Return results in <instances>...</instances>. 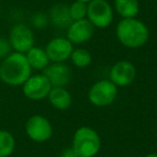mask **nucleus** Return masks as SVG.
<instances>
[{
	"label": "nucleus",
	"mask_w": 157,
	"mask_h": 157,
	"mask_svg": "<svg viewBox=\"0 0 157 157\" xmlns=\"http://www.w3.org/2000/svg\"><path fill=\"white\" fill-rule=\"evenodd\" d=\"M72 150L78 157H95L101 147V139L95 129L82 126L72 138Z\"/></svg>",
	"instance_id": "obj_3"
},
{
	"label": "nucleus",
	"mask_w": 157,
	"mask_h": 157,
	"mask_svg": "<svg viewBox=\"0 0 157 157\" xmlns=\"http://www.w3.org/2000/svg\"><path fill=\"white\" fill-rule=\"evenodd\" d=\"M137 71L136 67L128 60H120L110 69V81L117 87L128 86L135 81Z\"/></svg>",
	"instance_id": "obj_9"
},
{
	"label": "nucleus",
	"mask_w": 157,
	"mask_h": 157,
	"mask_svg": "<svg viewBox=\"0 0 157 157\" xmlns=\"http://www.w3.org/2000/svg\"><path fill=\"white\" fill-rule=\"evenodd\" d=\"M48 20L57 28H68L73 22L69 13V6L63 3H58L51 9Z\"/></svg>",
	"instance_id": "obj_14"
},
{
	"label": "nucleus",
	"mask_w": 157,
	"mask_h": 157,
	"mask_svg": "<svg viewBox=\"0 0 157 157\" xmlns=\"http://www.w3.org/2000/svg\"><path fill=\"white\" fill-rule=\"evenodd\" d=\"M48 18L45 14L43 13H37L33 16V25L37 28H44L48 25Z\"/></svg>",
	"instance_id": "obj_20"
},
{
	"label": "nucleus",
	"mask_w": 157,
	"mask_h": 157,
	"mask_svg": "<svg viewBox=\"0 0 157 157\" xmlns=\"http://www.w3.org/2000/svg\"><path fill=\"white\" fill-rule=\"evenodd\" d=\"M69 13L71 16V20L81 21L86 18L87 16V3L81 2V1H74L69 6Z\"/></svg>",
	"instance_id": "obj_19"
},
{
	"label": "nucleus",
	"mask_w": 157,
	"mask_h": 157,
	"mask_svg": "<svg viewBox=\"0 0 157 157\" xmlns=\"http://www.w3.org/2000/svg\"><path fill=\"white\" fill-rule=\"evenodd\" d=\"M25 132L31 141L43 143L52 138L53 126L46 117L36 114L27 120L25 124Z\"/></svg>",
	"instance_id": "obj_6"
},
{
	"label": "nucleus",
	"mask_w": 157,
	"mask_h": 157,
	"mask_svg": "<svg viewBox=\"0 0 157 157\" xmlns=\"http://www.w3.org/2000/svg\"><path fill=\"white\" fill-rule=\"evenodd\" d=\"M33 69L25 54L14 52L0 63V80L10 86H22L31 75Z\"/></svg>",
	"instance_id": "obj_1"
},
{
	"label": "nucleus",
	"mask_w": 157,
	"mask_h": 157,
	"mask_svg": "<svg viewBox=\"0 0 157 157\" xmlns=\"http://www.w3.org/2000/svg\"><path fill=\"white\" fill-rule=\"evenodd\" d=\"M156 153H157V143H156Z\"/></svg>",
	"instance_id": "obj_25"
},
{
	"label": "nucleus",
	"mask_w": 157,
	"mask_h": 157,
	"mask_svg": "<svg viewBox=\"0 0 157 157\" xmlns=\"http://www.w3.org/2000/svg\"><path fill=\"white\" fill-rule=\"evenodd\" d=\"M60 157H78V156L74 153L72 147H67L61 152Z\"/></svg>",
	"instance_id": "obj_22"
},
{
	"label": "nucleus",
	"mask_w": 157,
	"mask_h": 157,
	"mask_svg": "<svg viewBox=\"0 0 157 157\" xmlns=\"http://www.w3.org/2000/svg\"><path fill=\"white\" fill-rule=\"evenodd\" d=\"M118 41L129 48H142L150 39V30L143 22L133 18H122L115 29Z\"/></svg>",
	"instance_id": "obj_2"
},
{
	"label": "nucleus",
	"mask_w": 157,
	"mask_h": 157,
	"mask_svg": "<svg viewBox=\"0 0 157 157\" xmlns=\"http://www.w3.org/2000/svg\"><path fill=\"white\" fill-rule=\"evenodd\" d=\"M76 1H81V2H84V3H90L93 0H76Z\"/></svg>",
	"instance_id": "obj_24"
},
{
	"label": "nucleus",
	"mask_w": 157,
	"mask_h": 157,
	"mask_svg": "<svg viewBox=\"0 0 157 157\" xmlns=\"http://www.w3.org/2000/svg\"><path fill=\"white\" fill-rule=\"evenodd\" d=\"M114 9L107 0H93L87 3V18L95 28L105 29L113 22Z\"/></svg>",
	"instance_id": "obj_5"
},
{
	"label": "nucleus",
	"mask_w": 157,
	"mask_h": 157,
	"mask_svg": "<svg viewBox=\"0 0 157 157\" xmlns=\"http://www.w3.org/2000/svg\"><path fill=\"white\" fill-rule=\"evenodd\" d=\"M48 98L51 105L57 110H67L72 103V96L66 87H52Z\"/></svg>",
	"instance_id": "obj_13"
},
{
	"label": "nucleus",
	"mask_w": 157,
	"mask_h": 157,
	"mask_svg": "<svg viewBox=\"0 0 157 157\" xmlns=\"http://www.w3.org/2000/svg\"><path fill=\"white\" fill-rule=\"evenodd\" d=\"M73 44L63 37H57L52 39L46 44L45 52L50 61L53 63H63L70 58L73 52Z\"/></svg>",
	"instance_id": "obj_10"
},
{
	"label": "nucleus",
	"mask_w": 157,
	"mask_h": 157,
	"mask_svg": "<svg viewBox=\"0 0 157 157\" xmlns=\"http://www.w3.org/2000/svg\"><path fill=\"white\" fill-rule=\"evenodd\" d=\"M94 33L95 27L87 18L74 21L67 28V39L72 44H81L92 39Z\"/></svg>",
	"instance_id": "obj_11"
},
{
	"label": "nucleus",
	"mask_w": 157,
	"mask_h": 157,
	"mask_svg": "<svg viewBox=\"0 0 157 157\" xmlns=\"http://www.w3.org/2000/svg\"><path fill=\"white\" fill-rule=\"evenodd\" d=\"M9 42L15 52L25 54L35 46V35L25 24H15L9 33Z\"/></svg>",
	"instance_id": "obj_7"
},
{
	"label": "nucleus",
	"mask_w": 157,
	"mask_h": 157,
	"mask_svg": "<svg viewBox=\"0 0 157 157\" xmlns=\"http://www.w3.org/2000/svg\"><path fill=\"white\" fill-rule=\"evenodd\" d=\"M117 86L110 80H100L92 85L88 90V100L98 108L108 107L117 97Z\"/></svg>",
	"instance_id": "obj_4"
},
{
	"label": "nucleus",
	"mask_w": 157,
	"mask_h": 157,
	"mask_svg": "<svg viewBox=\"0 0 157 157\" xmlns=\"http://www.w3.org/2000/svg\"><path fill=\"white\" fill-rule=\"evenodd\" d=\"M70 59L75 67L86 68L92 63V55L86 48H76L73 50Z\"/></svg>",
	"instance_id": "obj_18"
},
{
	"label": "nucleus",
	"mask_w": 157,
	"mask_h": 157,
	"mask_svg": "<svg viewBox=\"0 0 157 157\" xmlns=\"http://www.w3.org/2000/svg\"><path fill=\"white\" fill-rule=\"evenodd\" d=\"M145 157H157V153H150Z\"/></svg>",
	"instance_id": "obj_23"
},
{
	"label": "nucleus",
	"mask_w": 157,
	"mask_h": 157,
	"mask_svg": "<svg viewBox=\"0 0 157 157\" xmlns=\"http://www.w3.org/2000/svg\"><path fill=\"white\" fill-rule=\"evenodd\" d=\"M52 87H65L71 80V70L65 63H53L43 70Z\"/></svg>",
	"instance_id": "obj_12"
},
{
	"label": "nucleus",
	"mask_w": 157,
	"mask_h": 157,
	"mask_svg": "<svg viewBox=\"0 0 157 157\" xmlns=\"http://www.w3.org/2000/svg\"><path fill=\"white\" fill-rule=\"evenodd\" d=\"M16 142L10 131L0 129V157H9L15 150Z\"/></svg>",
	"instance_id": "obj_17"
},
{
	"label": "nucleus",
	"mask_w": 157,
	"mask_h": 157,
	"mask_svg": "<svg viewBox=\"0 0 157 157\" xmlns=\"http://www.w3.org/2000/svg\"><path fill=\"white\" fill-rule=\"evenodd\" d=\"M23 94L25 97L30 100L38 101L44 98H48L50 90H52L50 81L43 73L41 74H31L27 81L22 85Z\"/></svg>",
	"instance_id": "obj_8"
},
{
	"label": "nucleus",
	"mask_w": 157,
	"mask_h": 157,
	"mask_svg": "<svg viewBox=\"0 0 157 157\" xmlns=\"http://www.w3.org/2000/svg\"><path fill=\"white\" fill-rule=\"evenodd\" d=\"M11 44L9 40L0 38V58H6L9 54H11Z\"/></svg>",
	"instance_id": "obj_21"
},
{
	"label": "nucleus",
	"mask_w": 157,
	"mask_h": 157,
	"mask_svg": "<svg viewBox=\"0 0 157 157\" xmlns=\"http://www.w3.org/2000/svg\"><path fill=\"white\" fill-rule=\"evenodd\" d=\"M25 56L28 61L29 66L33 70H42L43 71L48 65H50V59L46 54L45 50L41 48L33 46L27 53H25Z\"/></svg>",
	"instance_id": "obj_15"
},
{
	"label": "nucleus",
	"mask_w": 157,
	"mask_h": 157,
	"mask_svg": "<svg viewBox=\"0 0 157 157\" xmlns=\"http://www.w3.org/2000/svg\"><path fill=\"white\" fill-rule=\"evenodd\" d=\"M114 10L123 18H133L138 15L140 5L138 0H114Z\"/></svg>",
	"instance_id": "obj_16"
}]
</instances>
